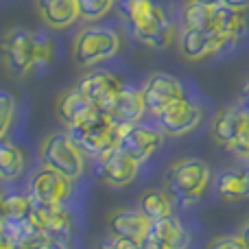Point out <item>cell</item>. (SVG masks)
I'll return each mask as SVG.
<instances>
[{
	"label": "cell",
	"instance_id": "obj_39",
	"mask_svg": "<svg viewBox=\"0 0 249 249\" xmlns=\"http://www.w3.org/2000/svg\"><path fill=\"white\" fill-rule=\"evenodd\" d=\"M0 249H9V247H7V245H4V243H2V241H0Z\"/></svg>",
	"mask_w": 249,
	"mask_h": 249
},
{
	"label": "cell",
	"instance_id": "obj_12",
	"mask_svg": "<svg viewBox=\"0 0 249 249\" xmlns=\"http://www.w3.org/2000/svg\"><path fill=\"white\" fill-rule=\"evenodd\" d=\"M140 92H142V99H144L146 112L153 114V116H158L171 103L184 99V86L179 83V79H175L173 74H166V72H153L144 81Z\"/></svg>",
	"mask_w": 249,
	"mask_h": 249
},
{
	"label": "cell",
	"instance_id": "obj_10",
	"mask_svg": "<svg viewBox=\"0 0 249 249\" xmlns=\"http://www.w3.org/2000/svg\"><path fill=\"white\" fill-rule=\"evenodd\" d=\"M72 193V179L55 168L42 166L31 179V199L37 206H61Z\"/></svg>",
	"mask_w": 249,
	"mask_h": 249
},
{
	"label": "cell",
	"instance_id": "obj_8",
	"mask_svg": "<svg viewBox=\"0 0 249 249\" xmlns=\"http://www.w3.org/2000/svg\"><path fill=\"white\" fill-rule=\"evenodd\" d=\"M162 131L155 127L142 123H133L118 129V149L124 151L129 158H133L138 164L149 160L155 151L162 146Z\"/></svg>",
	"mask_w": 249,
	"mask_h": 249
},
{
	"label": "cell",
	"instance_id": "obj_17",
	"mask_svg": "<svg viewBox=\"0 0 249 249\" xmlns=\"http://www.w3.org/2000/svg\"><path fill=\"white\" fill-rule=\"evenodd\" d=\"M138 168H140V164L133 158H129L118 146L99 160V177L109 186L131 184L138 177Z\"/></svg>",
	"mask_w": 249,
	"mask_h": 249
},
{
	"label": "cell",
	"instance_id": "obj_37",
	"mask_svg": "<svg viewBox=\"0 0 249 249\" xmlns=\"http://www.w3.org/2000/svg\"><path fill=\"white\" fill-rule=\"evenodd\" d=\"M243 101H245V109L249 112V83L245 86V90H243Z\"/></svg>",
	"mask_w": 249,
	"mask_h": 249
},
{
	"label": "cell",
	"instance_id": "obj_7",
	"mask_svg": "<svg viewBox=\"0 0 249 249\" xmlns=\"http://www.w3.org/2000/svg\"><path fill=\"white\" fill-rule=\"evenodd\" d=\"M68 133H70V138L77 142L81 153L90 155V158H94V160H101L112 149H116V144H118V127H114L107 116H105L103 121L90 124V127L68 129Z\"/></svg>",
	"mask_w": 249,
	"mask_h": 249
},
{
	"label": "cell",
	"instance_id": "obj_18",
	"mask_svg": "<svg viewBox=\"0 0 249 249\" xmlns=\"http://www.w3.org/2000/svg\"><path fill=\"white\" fill-rule=\"evenodd\" d=\"M247 124V109L245 107H228L223 112H219L212 121V138L219 142L221 146L228 149L243 131Z\"/></svg>",
	"mask_w": 249,
	"mask_h": 249
},
{
	"label": "cell",
	"instance_id": "obj_21",
	"mask_svg": "<svg viewBox=\"0 0 249 249\" xmlns=\"http://www.w3.org/2000/svg\"><path fill=\"white\" fill-rule=\"evenodd\" d=\"M216 193L225 201L249 199V164L221 173L216 179Z\"/></svg>",
	"mask_w": 249,
	"mask_h": 249
},
{
	"label": "cell",
	"instance_id": "obj_29",
	"mask_svg": "<svg viewBox=\"0 0 249 249\" xmlns=\"http://www.w3.org/2000/svg\"><path fill=\"white\" fill-rule=\"evenodd\" d=\"M13 114H16V101L11 94L7 92H0V142H4L9 127H11Z\"/></svg>",
	"mask_w": 249,
	"mask_h": 249
},
{
	"label": "cell",
	"instance_id": "obj_27",
	"mask_svg": "<svg viewBox=\"0 0 249 249\" xmlns=\"http://www.w3.org/2000/svg\"><path fill=\"white\" fill-rule=\"evenodd\" d=\"M116 0H77L79 4V18L86 22H96L103 16H107L109 9L114 7Z\"/></svg>",
	"mask_w": 249,
	"mask_h": 249
},
{
	"label": "cell",
	"instance_id": "obj_14",
	"mask_svg": "<svg viewBox=\"0 0 249 249\" xmlns=\"http://www.w3.org/2000/svg\"><path fill=\"white\" fill-rule=\"evenodd\" d=\"M109 123L114 127H127V124L140 123V118L146 114L144 107V99H142V92L136 88H121L116 96L109 101V105L105 107Z\"/></svg>",
	"mask_w": 249,
	"mask_h": 249
},
{
	"label": "cell",
	"instance_id": "obj_19",
	"mask_svg": "<svg viewBox=\"0 0 249 249\" xmlns=\"http://www.w3.org/2000/svg\"><path fill=\"white\" fill-rule=\"evenodd\" d=\"M149 228H151V221L138 208H123V210L112 212V216H109V232H112V236L140 241L144 234H149Z\"/></svg>",
	"mask_w": 249,
	"mask_h": 249
},
{
	"label": "cell",
	"instance_id": "obj_3",
	"mask_svg": "<svg viewBox=\"0 0 249 249\" xmlns=\"http://www.w3.org/2000/svg\"><path fill=\"white\" fill-rule=\"evenodd\" d=\"M42 164L48 168H55L68 179H79L83 173V153L77 142L70 138L68 131H53L44 138L42 149Z\"/></svg>",
	"mask_w": 249,
	"mask_h": 249
},
{
	"label": "cell",
	"instance_id": "obj_4",
	"mask_svg": "<svg viewBox=\"0 0 249 249\" xmlns=\"http://www.w3.org/2000/svg\"><path fill=\"white\" fill-rule=\"evenodd\" d=\"M121 35L109 26H88L74 39V59L81 66L107 61L121 51Z\"/></svg>",
	"mask_w": 249,
	"mask_h": 249
},
{
	"label": "cell",
	"instance_id": "obj_6",
	"mask_svg": "<svg viewBox=\"0 0 249 249\" xmlns=\"http://www.w3.org/2000/svg\"><path fill=\"white\" fill-rule=\"evenodd\" d=\"M0 241L9 249H44L48 236L31 216H4L0 219Z\"/></svg>",
	"mask_w": 249,
	"mask_h": 249
},
{
	"label": "cell",
	"instance_id": "obj_15",
	"mask_svg": "<svg viewBox=\"0 0 249 249\" xmlns=\"http://www.w3.org/2000/svg\"><path fill=\"white\" fill-rule=\"evenodd\" d=\"M31 219L44 230L51 243H68L70 234H72V219H70L68 210L61 206H37L33 201V210H31Z\"/></svg>",
	"mask_w": 249,
	"mask_h": 249
},
{
	"label": "cell",
	"instance_id": "obj_1",
	"mask_svg": "<svg viewBox=\"0 0 249 249\" xmlns=\"http://www.w3.org/2000/svg\"><path fill=\"white\" fill-rule=\"evenodd\" d=\"M118 11L131 26L136 39L151 48H166L175 37L166 11L153 0H118Z\"/></svg>",
	"mask_w": 249,
	"mask_h": 249
},
{
	"label": "cell",
	"instance_id": "obj_42",
	"mask_svg": "<svg viewBox=\"0 0 249 249\" xmlns=\"http://www.w3.org/2000/svg\"><path fill=\"white\" fill-rule=\"evenodd\" d=\"M171 249H179V247H171Z\"/></svg>",
	"mask_w": 249,
	"mask_h": 249
},
{
	"label": "cell",
	"instance_id": "obj_41",
	"mask_svg": "<svg viewBox=\"0 0 249 249\" xmlns=\"http://www.w3.org/2000/svg\"><path fill=\"white\" fill-rule=\"evenodd\" d=\"M103 249H109V247H107V243H105V245H103Z\"/></svg>",
	"mask_w": 249,
	"mask_h": 249
},
{
	"label": "cell",
	"instance_id": "obj_40",
	"mask_svg": "<svg viewBox=\"0 0 249 249\" xmlns=\"http://www.w3.org/2000/svg\"><path fill=\"white\" fill-rule=\"evenodd\" d=\"M243 162H245V164H249V153L245 155V160H243Z\"/></svg>",
	"mask_w": 249,
	"mask_h": 249
},
{
	"label": "cell",
	"instance_id": "obj_16",
	"mask_svg": "<svg viewBox=\"0 0 249 249\" xmlns=\"http://www.w3.org/2000/svg\"><path fill=\"white\" fill-rule=\"evenodd\" d=\"M77 88L81 90V94L86 96L92 105L105 109L109 105V101L121 92L123 83L116 74L107 72V70H92V72L83 74V77L79 79Z\"/></svg>",
	"mask_w": 249,
	"mask_h": 249
},
{
	"label": "cell",
	"instance_id": "obj_24",
	"mask_svg": "<svg viewBox=\"0 0 249 249\" xmlns=\"http://www.w3.org/2000/svg\"><path fill=\"white\" fill-rule=\"evenodd\" d=\"M247 26V9H236V7H214V22L212 29L219 31L230 37H241V33Z\"/></svg>",
	"mask_w": 249,
	"mask_h": 249
},
{
	"label": "cell",
	"instance_id": "obj_30",
	"mask_svg": "<svg viewBox=\"0 0 249 249\" xmlns=\"http://www.w3.org/2000/svg\"><path fill=\"white\" fill-rule=\"evenodd\" d=\"M208 249H247V245L243 243L241 236L228 234V236H216L214 241L208 245Z\"/></svg>",
	"mask_w": 249,
	"mask_h": 249
},
{
	"label": "cell",
	"instance_id": "obj_9",
	"mask_svg": "<svg viewBox=\"0 0 249 249\" xmlns=\"http://www.w3.org/2000/svg\"><path fill=\"white\" fill-rule=\"evenodd\" d=\"M57 109H59V116L64 124L68 129H83L90 127V124L103 121L107 114H105L103 107H96L92 105L86 96L81 94L77 86L66 90L64 94L59 96V103H57Z\"/></svg>",
	"mask_w": 249,
	"mask_h": 249
},
{
	"label": "cell",
	"instance_id": "obj_35",
	"mask_svg": "<svg viewBox=\"0 0 249 249\" xmlns=\"http://www.w3.org/2000/svg\"><path fill=\"white\" fill-rule=\"evenodd\" d=\"M241 238H243V243L247 245V249H249V219L243 223V230H241Z\"/></svg>",
	"mask_w": 249,
	"mask_h": 249
},
{
	"label": "cell",
	"instance_id": "obj_25",
	"mask_svg": "<svg viewBox=\"0 0 249 249\" xmlns=\"http://www.w3.org/2000/svg\"><path fill=\"white\" fill-rule=\"evenodd\" d=\"M24 171V155L11 142H0V181H13Z\"/></svg>",
	"mask_w": 249,
	"mask_h": 249
},
{
	"label": "cell",
	"instance_id": "obj_20",
	"mask_svg": "<svg viewBox=\"0 0 249 249\" xmlns=\"http://www.w3.org/2000/svg\"><path fill=\"white\" fill-rule=\"evenodd\" d=\"M37 4L44 24L51 26V29L72 26L79 18L77 0H37Z\"/></svg>",
	"mask_w": 249,
	"mask_h": 249
},
{
	"label": "cell",
	"instance_id": "obj_38",
	"mask_svg": "<svg viewBox=\"0 0 249 249\" xmlns=\"http://www.w3.org/2000/svg\"><path fill=\"white\" fill-rule=\"evenodd\" d=\"M44 249H68V247H66L64 243H48V245L44 247Z\"/></svg>",
	"mask_w": 249,
	"mask_h": 249
},
{
	"label": "cell",
	"instance_id": "obj_23",
	"mask_svg": "<svg viewBox=\"0 0 249 249\" xmlns=\"http://www.w3.org/2000/svg\"><path fill=\"white\" fill-rule=\"evenodd\" d=\"M138 210H140L149 221L164 219V216L173 214V197L166 193V190L149 188L140 195V199H138Z\"/></svg>",
	"mask_w": 249,
	"mask_h": 249
},
{
	"label": "cell",
	"instance_id": "obj_22",
	"mask_svg": "<svg viewBox=\"0 0 249 249\" xmlns=\"http://www.w3.org/2000/svg\"><path fill=\"white\" fill-rule=\"evenodd\" d=\"M149 232L153 234V236H158L168 249L171 247L186 249L190 243V236H188V232H186V228L179 223V219H175L173 214L164 216V219H158V221H151Z\"/></svg>",
	"mask_w": 249,
	"mask_h": 249
},
{
	"label": "cell",
	"instance_id": "obj_26",
	"mask_svg": "<svg viewBox=\"0 0 249 249\" xmlns=\"http://www.w3.org/2000/svg\"><path fill=\"white\" fill-rule=\"evenodd\" d=\"M184 26L190 29H212V22H214V7H208V4L195 2L190 0L184 9Z\"/></svg>",
	"mask_w": 249,
	"mask_h": 249
},
{
	"label": "cell",
	"instance_id": "obj_5",
	"mask_svg": "<svg viewBox=\"0 0 249 249\" xmlns=\"http://www.w3.org/2000/svg\"><path fill=\"white\" fill-rule=\"evenodd\" d=\"M236 42V37L223 35L214 29H190V26H184L179 37H177L181 55L190 61H199L210 55H216V53L225 51L228 46H232Z\"/></svg>",
	"mask_w": 249,
	"mask_h": 249
},
{
	"label": "cell",
	"instance_id": "obj_34",
	"mask_svg": "<svg viewBox=\"0 0 249 249\" xmlns=\"http://www.w3.org/2000/svg\"><path fill=\"white\" fill-rule=\"evenodd\" d=\"M109 249H138V241L133 238H123V236H112V241H107Z\"/></svg>",
	"mask_w": 249,
	"mask_h": 249
},
{
	"label": "cell",
	"instance_id": "obj_11",
	"mask_svg": "<svg viewBox=\"0 0 249 249\" xmlns=\"http://www.w3.org/2000/svg\"><path fill=\"white\" fill-rule=\"evenodd\" d=\"M2 57L13 77H24L35 66V37L31 31L11 29L2 42Z\"/></svg>",
	"mask_w": 249,
	"mask_h": 249
},
{
	"label": "cell",
	"instance_id": "obj_28",
	"mask_svg": "<svg viewBox=\"0 0 249 249\" xmlns=\"http://www.w3.org/2000/svg\"><path fill=\"white\" fill-rule=\"evenodd\" d=\"M35 37V66H48L55 57V46H53V39L46 33H33Z\"/></svg>",
	"mask_w": 249,
	"mask_h": 249
},
{
	"label": "cell",
	"instance_id": "obj_32",
	"mask_svg": "<svg viewBox=\"0 0 249 249\" xmlns=\"http://www.w3.org/2000/svg\"><path fill=\"white\" fill-rule=\"evenodd\" d=\"M195 2L208 4V7H236V9H249V0H195Z\"/></svg>",
	"mask_w": 249,
	"mask_h": 249
},
{
	"label": "cell",
	"instance_id": "obj_33",
	"mask_svg": "<svg viewBox=\"0 0 249 249\" xmlns=\"http://www.w3.org/2000/svg\"><path fill=\"white\" fill-rule=\"evenodd\" d=\"M138 249H168V247L164 245L158 236H153V234L149 232V234H144V236L138 241Z\"/></svg>",
	"mask_w": 249,
	"mask_h": 249
},
{
	"label": "cell",
	"instance_id": "obj_2",
	"mask_svg": "<svg viewBox=\"0 0 249 249\" xmlns=\"http://www.w3.org/2000/svg\"><path fill=\"white\" fill-rule=\"evenodd\" d=\"M210 166L199 158H184L171 164V168L164 175L168 195L184 206L195 203L203 193H206L208 184H210Z\"/></svg>",
	"mask_w": 249,
	"mask_h": 249
},
{
	"label": "cell",
	"instance_id": "obj_31",
	"mask_svg": "<svg viewBox=\"0 0 249 249\" xmlns=\"http://www.w3.org/2000/svg\"><path fill=\"white\" fill-rule=\"evenodd\" d=\"M230 151H232L236 158H241V160H245V155L249 153V133H247V129L241 133V136L236 138V140L232 142V144L228 146Z\"/></svg>",
	"mask_w": 249,
	"mask_h": 249
},
{
	"label": "cell",
	"instance_id": "obj_36",
	"mask_svg": "<svg viewBox=\"0 0 249 249\" xmlns=\"http://www.w3.org/2000/svg\"><path fill=\"white\" fill-rule=\"evenodd\" d=\"M7 214V195L0 193V219Z\"/></svg>",
	"mask_w": 249,
	"mask_h": 249
},
{
	"label": "cell",
	"instance_id": "obj_13",
	"mask_svg": "<svg viewBox=\"0 0 249 249\" xmlns=\"http://www.w3.org/2000/svg\"><path fill=\"white\" fill-rule=\"evenodd\" d=\"M155 121H158V129L166 136H184L201 124V109L184 96L164 107L155 116Z\"/></svg>",
	"mask_w": 249,
	"mask_h": 249
}]
</instances>
